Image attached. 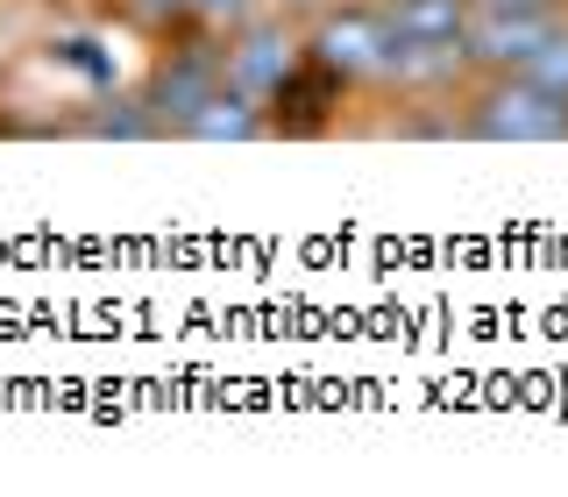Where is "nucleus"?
<instances>
[{"label":"nucleus","instance_id":"obj_1","mask_svg":"<svg viewBox=\"0 0 568 497\" xmlns=\"http://www.w3.org/2000/svg\"><path fill=\"white\" fill-rule=\"evenodd\" d=\"M476 135H490V142H555V135H568V93H547L540 79L519 71L511 85L484 93Z\"/></svg>","mask_w":568,"mask_h":497},{"label":"nucleus","instance_id":"obj_2","mask_svg":"<svg viewBox=\"0 0 568 497\" xmlns=\"http://www.w3.org/2000/svg\"><path fill=\"white\" fill-rule=\"evenodd\" d=\"M561 22L547 8H484V14H469V58H484V64H511V71H526V58L547 43Z\"/></svg>","mask_w":568,"mask_h":497},{"label":"nucleus","instance_id":"obj_3","mask_svg":"<svg viewBox=\"0 0 568 497\" xmlns=\"http://www.w3.org/2000/svg\"><path fill=\"white\" fill-rule=\"evenodd\" d=\"M390 50H455L469 58V0H390Z\"/></svg>","mask_w":568,"mask_h":497},{"label":"nucleus","instance_id":"obj_4","mask_svg":"<svg viewBox=\"0 0 568 497\" xmlns=\"http://www.w3.org/2000/svg\"><path fill=\"white\" fill-rule=\"evenodd\" d=\"M320 58L342 71V79H384V64H390L384 8L377 14H334V22H320Z\"/></svg>","mask_w":568,"mask_h":497},{"label":"nucleus","instance_id":"obj_5","mask_svg":"<svg viewBox=\"0 0 568 497\" xmlns=\"http://www.w3.org/2000/svg\"><path fill=\"white\" fill-rule=\"evenodd\" d=\"M221 79H227V64L213 58V50H200V58H178L164 79H156V93H150V106H156V121H178L185 129L200 106L221 93Z\"/></svg>","mask_w":568,"mask_h":497},{"label":"nucleus","instance_id":"obj_6","mask_svg":"<svg viewBox=\"0 0 568 497\" xmlns=\"http://www.w3.org/2000/svg\"><path fill=\"white\" fill-rule=\"evenodd\" d=\"M221 64H227V85H242V93L256 100V93H271V85L292 79V43H284L277 29H248Z\"/></svg>","mask_w":568,"mask_h":497},{"label":"nucleus","instance_id":"obj_7","mask_svg":"<svg viewBox=\"0 0 568 497\" xmlns=\"http://www.w3.org/2000/svg\"><path fill=\"white\" fill-rule=\"evenodd\" d=\"M185 135H200V142H248V135H256V106H248L242 85H235V93H213L200 114L185 121Z\"/></svg>","mask_w":568,"mask_h":497},{"label":"nucleus","instance_id":"obj_8","mask_svg":"<svg viewBox=\"0 0 568 497\" xmlns=\"http://www.w3.org/2000/svg\"><path fill=\"white\" fill-rule=\"evenodd\" d=\"M526 79H540L547 93H568V29H555L540 50L526 58Z\"/></svg>","mask_w":568,"mask_h":497},{"label":"nucleus","instance_id":"obj_9","mask_svg":"<svg viewBox=\"0 0 568 497\" xmlns=\"http://www.w3.org/2000/svg\"><path fill=\"white\" fill-rule=\"evenodd\" d=\"M93 135H150V121H142V114H100Z\"/></svg>","mask_w":568,"mask_h":497},{"label":"nucleus","instance_id":"obj_10","mask_svg":"<svg viewBox=\"0 0 568 497\" xmlns=\"http://www.w3.org/2000/svg\"><path fill=\"white\" fill-rule=\"evenodd\" d=\"M150 8H185V14H242V0H150Z\"/></svg>","mask_w":568,"mask_h":497},{"label":"nucleus","instance_id":"obj_11","mask_svg":"<svg viewBox=\"0 0 568 497\" xmlns=\"http://www.w3.org/2000/svg\"><path fill=\"white\" fill-rule=\"evenodd\" d=\"M484 8H547V0H484Z\"/></svg>","mask_w":568,"mask_h":497}]
</instances>
